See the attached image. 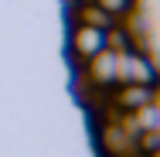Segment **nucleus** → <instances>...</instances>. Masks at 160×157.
Masks as SVG:
<instances>
[{
    "label": "nucleus",
    "mask_w": 160,
    "mask_h": 157,
    "mask_svg": "<svg viewBox=\"0 0 160 157\" xmlns=\"http://www.w3.org/2000/svg\"><path fill=\"white\" fill-rule=\"evenodd\" d=\"M78 3H92V0H78Z\"/></svg>",
    "instance_id": "6"
},
{
    "label": "nucleus",
    "mask_w": 160,
    "mask_h": 157,
    "mask_svg": "<svg viewBox=\"0 0 160 157\" xmlns=\"http://www.w3.org/2000/svg\"><path fill=\"white\" fill-rule=\"evenodd\" d=\"M99 7L106 10V14H112V17H119V14H126L129 7L136 3V0H96Z\"/></svg>",
    "instance_id": "5"
},
{
    "label": "nucleus",
    "mask_w": 160,
    "mask_h": 157,
    "mask_svg": "<svg viewBox=\"0 0 160 157\" xmlns=\"http://www.w3.org/2000/svg\"><path fill=\"white\" fill-rule=\"evenodd\" d=\"M78 24H89V28H99V31H109V28L116 24V17L106 14L96 0H92V3H78Z\"/></svg>",
    "instance_id": "4"
},
{
    "label": "nucleus",
    "mask_w": 160,
    "mask_h": 157,
    "mask_svg": "<svg viewBox=\"0 0 160 157\" xmlns=\"http://www.w3.org/2000/svg\"><path fill=\"white\" fill-rule=\"evenodd\" d=\"M72 48H75L78 58H92L99 48H106V31L89 28V24H78L75 34H72Z\"/></svg>",
    "instance_id": "2"
},
{
    "label": "nucleus",
    "mask_w": 160,
    "mask_h": 157,
    "mask_svg": "<svg viewBox=\"0 0 160 157\" xmlns=\"http://www.w3.org/2000/svg\"><path fill=\"white\" fill-rule=\"evenodd\" d=\"M99 147H102L109 157H116V154L133 150V137H129L119 123H106L102 130H99Z\"/></svg>",
    "instance_id": "3"
},
{
    "label": "nucleus",
    "mask_w": 160,
    "mask_h": 157,
    "mask_svg": "<svg viewBox=\"0 0 160 157\" xmlns=\"http://www.w3.org/2000/svg\"><path fill=\"white\" fill-rule=\"evenodd\" d=\"M92 86H112L116 82V51L99 48L92 58H85V72H82Z\"/></svg>",
    "instance_id": "1"
}]
</instances>
